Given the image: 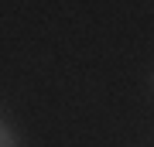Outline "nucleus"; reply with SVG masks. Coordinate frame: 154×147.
<instances>
[{
	"instance_id": "f257e3e1",
	"label": "nucleus",
	"mask_w": 154,
	"mask_h": 147,
	"mask_svg": "<svg viewBox=\"0 0 154 147\" xmlns=\"http://www.w3.org/2000/svg\"><path fill=\"white\" fill-rule=\"evenodd\" d=\"M0 147H14V140H11V133H7L4 127H0Z\"/></svg>"
}]
</instances>
